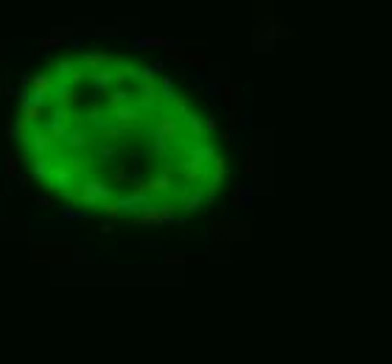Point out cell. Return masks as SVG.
<instances>
[{"instance_id":"6da1fadb","label":"cell","mask_w":392,"mask_h":364,"mask_svg":"<svg viewBox=\"0 0 392 364\" xmlns=\"http://www.w3.org/2000/svg\"><path fill=\"white\" fill-rule=\"evenodd\" d=\"M11 135L39 188L112 224L191 218L230 174L208 109L157 65L112 51L62 53L26 76Z\"/></svg>"}]
</instances>
